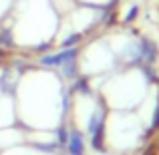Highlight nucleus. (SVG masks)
Returning <instances> with one entry per match:
<instances>
[{
	"instance_id": "7ed1b4c3",
	"label": "nucleus",
	"mask_w": 159,
	"mask_h": 155,
	"mask_svg": "<svg viewBox=\"0 0 159 155\" xmlns=\"http://www.w3.org/2000/svg\"><path fill=\"white\" fill-rule=\"evenodd\" d=\"M75 91H77V93H83V95H89L91 89H89L87 79H77V83H75Z\"/></svg>"
},
{
	"instance_id": "20e7f679",
	"label": "nucleus",
	"mask_w": 159,
	"mask_h": 155,
	"mask_svg": "<svg viewBox=\"0 0 159 155\" xmlns=\"http://www.w3.org/2000/svg\"><path fill=\"white\" fill-rule=\"evenodd\" d=\"M81 39H83V36H81V32H73L70 36H66V39L62 40V48H70L75 43H79Z\"/></svg>"
},
{
	"instance_id": "0eeeda50",
	"label": "nucleus",
	"mask_w": 159,
	"mask_h": 155,
	"mask_svg": "<svg viewBox=\"0 0 159 155\" xmlns=\"http://www.w3.org/2000/svg\"><path fill=\"white\" fill-rule=\"evenodd\" d=\"M135 16H137V6H133L131 12L127 14V18H125V22H133V20H135Z\"/></svg>"
},
{
	"instance_id": "39448f33",
	"label": "nucleus",
	"mask_w": 159,
	"mask_h": 155,
	"mask_svg": "<svg viewBox=\"0 0 159 155\" xmlns=\"http://www.w3.org/2000/svg\"><path fill=\"white\" fill-rule=\"evenodd\" d=\"M69 137H70V133L66 131L65 127L58 129V145H61V147H65V145L69 143Z\"/></svg>"
},
{
	"instance_id": "423d86ee",
	"label": "nucleus",
	"mask_w": 159,
	"mask_h": 155,
	"mask_svg": "<svg viewBox=\"0 0 159 155\" xmlns=\"http://www.w3.org/2000/svg\"><path fill=\"white\" fill-rule=\"evenodd\" d=\"M34 147H36V149H43L44 153H54L58 147H61V145H52V143H36Z\"/></svg>"
},
{
	"instance_id": "f257e3e1",
	"label": "nucleus",
	"mask_w": 159,
	"mask_h": 155,
	"mask_svg": "<svg viewBox=\"0 0 159 155\" xmlns=\"http://www.w3.org/2000/svg\"><path fill=\"white\" fill-rule=\"evenodd\" d=\"M77 52H79L77 47H70V48H65V51L57 52V54H44V57L40 58V65H44V66H62L70 61H77Z\"/></svg>"
},
{
	"instance_id": "f03ea898",
	"label": "nucleus",
	"mask_w": 159,
	"mask_h": 155,
	"mask_svg": "<svg viewBox=\"0 0 159 155\" xmlns=\"http://www.w3.org/2000/svg\"><path fill=\"white\" fill-rule=\"evenodd\" d=\"M66 147H69L70 155H83V151H85V139H83V133L81 131H73V133H70Z\"/></svg>"
}]
</instances>
